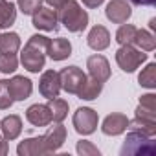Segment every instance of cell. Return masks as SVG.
Segmentation results:
<instances>
[{"instance_id":"obj_1","label":"cell","mask_w":156,"mask_h":156,"mask_svg":"<svg viewBox=\"0 0 156 156\" xmlns=\"http://www.w3.org/2000/svg\"><path fill=\"white\" fill-rule=\"evenodd\" d=\"M48 42H50V39L44 37V35H31L28 39V42H26V46L20 53V62L28 72L39 73L44 68Z\"/></svg>"},{"instance_id":"obj_2","label":"cell","mask_w":156,"mask_h":156,"mask_svg":"<svg viewBox=\"0 0 156 156\" xmlns=\"http://www.w3.org/2000/svg\"><path fill=\"white\" fill-rule=\"evenodd\" d=\"M57 17H59V22L72 33H79L88 26V13L75 0H66L57 9Z\"/></svg>"},{"instance_id":"obj_3","label":"cell","mask_w":156,"mask_h":156,"mask_svg":"<svg viewBox=\"0 0 156 156\" xmlns=\"http://www.w3.org/2000/svg\"><path fill=\"white\" fill-rule=\"evenodd\" d=\"M154 156L156 154V143L151 136H143L140 132L130 130L123 141L121 147V156Z\"/></svg>"},{"instance_id":"obj_4","label":"cell","mask_w":156,"mask_h":156,"mask_svg":"<svg viewBox=\"0 0 156 156\" xmlns=\"http://www.w3.org/2000/svg\"><path fill=\"white\" fill-rule=\"evenodd\" d=\"M145 61H147V53L141 51V50H138V48H134L132 44H123L116 51V62L127 73L136 72Z\"/></svg>"},{"instance_id":"obj_5","label":"cell","mask_w":156,"mask_h":156,"mask_svg":"<svg viewBox=\"0 0 156 156\" xmlns=\"http://www.w3.org/2000/svg\"><path fill=\"white\" fill-rule=\"evenodd\" d=\"M73 129L77 134L81 136H88L92 132H96L98 129V123H99V116L94 108H88V107H81L73 112Z\"/></svg>"},{"instance_id":"obj_6","label":"cell","mask_w":156,"mask_h":156,"mask_svg":"<svg viewBox=\"0 0 156 156\" xmlns=\"http://www.w3.org/2000/svg\"><path fill=\"white\" fill-rule=\"evenodd\" d=\"M59 79H61V90L68 94H77L87 79V73L79 66H66L59 72Z\"/></svg>"},{"instance_id":"obj_7","label":"cell","mask_w":156,"mask_h":156,"mask_svg":"<svg viewBox=\"0 0 156 156\" xmlns=\"http://www.w3.org/2000/svg\"><path fill=\"white\" fill-rule=\"evenodd\" d=\"M0 83L6 87V90H8V94L11 96L13 101H24L33 92V83L24 75H15L11 79H4Z\"/></svg>"},{"instance_id":"obj_8","label":"cell","mask_w":156,"mask_h":156,"mask_svg":"<svg viewBox=\"0 0 156 156\" xmlns=\"http://www.w3.org/2000/svg\"><path fill=\"white\" fill-rule=\"evenodd\" d=\"M33 26L37 30L42 31H57L59 30V17H57V9H50V8H39L33 13Z\"/></svg>"},{"instance_id":"obj_9","label":"cell","mask_w":156,"mask_h":156,"mask_svg":"<svg viewBox=\"0 0 156 156\" xmlns=\"http://www.w3.org/2000/svg\"><path fill=\"white\" fill-rule=\"evenodd\" d=\"M39 92H41L42 98H46V99L59 98V92H61L59 72H55V70H46V72L41 75V79H39Z\"/></svg>"},{"instance_id":"obj_10","label":"cell","mask_w":156,"mask_h":156,"mask_svg":"<svg viewBox=\"0 0 156 156\" xmlns=\"http://www.w3.org/2000/svg\"><path fill=\"white\" fill-rule=\"evenodd\" d=\"M105 15L114 24H125L130 19V15H132L130 2H127V0H110V2L107 4Z\"/></svg>"},{"instance_id":"obj_11","label":"cell","mask_w":156,"mask_h":156,"mask_svg":"<svg viewBox=\"0 0 156 156\" xmlns=\"http://www.w3.org/2000/svg\"><path fill=\"white\" fill-rule=\"evenodd\" d=\"M87 68H88V73L90 77H94V79L105 83L108 81V77H110V64L107 61V57L96 53V55H90L87 59Z\"/></svg>"},{"instance_id":"obj_12","label":"cell","mask_w":156,"mask_h":156,"mask_svg":"<svg viewBox=\"0 0 156 156\" xmlns=\"http://www.w3.org/2000/svg\"><path fill=\"white\" fill-rule=\"evenodd\" d=\"M44 140V147H46V154L55 152L62 147V143L66 141V129L62 123H55L53 127H50L46 130V134L42 136Z\"/></svg>"},{"instance_id":"obj_13","label":"cell","mask_w":156,"mask_h":156,"mask_svg":"<svg viewBox=\"0 0 156 156\" xmlns=\"http://www.w3.org/2000/svg\"><path fill=\"white\" fill-rule=\"evenodd\" d=\"M127 125H129V118L125 114H119V112H112L108 114L105 119H103V125H101V130L103 134L107 136H119L127 130Z\"/></svg>"},{"instance_id":"obj_14","label":"cell","mask_w":156,"mask_h":156,"mask_svg":"<svg viewBox=\"0 0 156 156\" xmlns=\"http://www.w3.org/2000/svg\"><path fill=\"white\" fill-rule=\"evenodd\" d=\"M26 119L33 125V127H48L51 123V112L48 105L42 103H35L26 110Z\"/></svg>"},{"instance_id":"obj_15","label":"cell","mask_w":156,"mask_h":156,"mask_svg":"<svg viewBox=\"0 0 156 156\" xmlns=\"http://www.w3.org/2000/svg\"><path fill=\"white\" fill-rule=\"evenodd\" d=\"M87 42H88V46H90L92 50L103 51V50L108 48V44H110V33H108V30H107L105 26L98 24V26H94V28L88 31Z\"/></svg>"},{"instance_id":"obj_16","label":"cell","mask_w":156,"mask_h":156,"mask_svg":"<svg viewBox=\"0 0 156 156\" xmlns=\"http://www.w3.org/2000/svg\"><path fill=\"white\" fill-rule=\"evenodd\" d=\"M46 53H48L50 59H53V61H64V59H68V57L72 55V44H70L68 39H62V37L50 39Z\"/></svg>"},{"instance_id":"obj_17","label":"cell","mask_w":156,"mask_h":156,"mask_svg":"<svg viewBox=\"0 0 156 156\" xmlns=\"http://www.w3.org/2000/svg\"><path fill=\"white\" fill-rule=\"evenodd\" d=\"M0 132H2V136L8 141L17 140L20 136V132H22V119H20V116H17V114L6 116L2 121H0Z\"/></svg>"},{"instance_id":"obj_18","label":"cell","mask_w":156,"mask_h":156,"mask_svg":"<svg viewBox=\"0 0 156 156\" xmlns=\"http://www.w3.org/2000/svg\"><path fill=\"white\" fill-rule=\"evenodd\" d=\"M17 154H19V156H37V154H46V147H44V140H42V136L28 138V140L20 141L19 147H17Z\"/></svg>"},{"instance_id":"obj_19","label":"cell","mask_w":156,"mask_h":156,"mask_svg":"<svg viewBox=\"0 0 156 156\" xmlns=\"http://www.w3.org/2000/svg\"><path fill=\"white\" fill-rule=\"evenodd\" d=\"M101 92H103V83L94 79V77H87L83 87L75 96H79V99H85V101H92V99H98Z\"/></svg>"},{"instance_id":"obj_20","label":"cell","mask_w":156,"mask_h":156,"mask_svg":"<svg viewBox=\"0 0 156 156\" xmlns=\"http://www.w3.org/2000/svg\"><path fill=\"white\" fill-rule=\"evenodd\" d=\"M136 116L145 118V119H156V96L154 94H143L140 98Z\"/></svg>"},{"instance_id":"obj_21","label":"cell","mask_w":156,"mask_h":156,"mask_svg":"<svg viewBox=\"0 0 156 156\" xmlns=\"http://www.w3.org/2000/svg\"><path fill=\"white\" fill-rule=\"evenodd\" d=\"M127 129L129 130H134V132H140L143 136L154 138V134H156V119H145V118L134 116V119H129Z\"/></svg>"},{"instance_id":"obj_22","label":"cell","mask_w":156,"mask_h":156,"mask_svg":"<svg viewBox=\"0 0 156 156\" xmlns=\"http://www.w3.org/2000/svg\"><path fill=\"white\" fill-rule=\"evenodd\" d=\"M17 20V8L11 0H0V28H11Z\"/></svg>"},{"instance_id":"obj_23","label":"cell","mask_w":156,"mask_h":156,"mask_svg":"<svg viewBox=\"0 0 156 156\" xmlns=\"http://www.w3.org/2000/svg\"><path fill=\"white\" fill-rule=\"evenodd\" d=\"M20 48V37L15 31L0 33V53H17Z\"/></svg>"},{"instance_id":"obj_24","label":"cell","mask_w":156,"mask_h":156,"mask_svg":"<svg viewBox=\"0 0 156 156\" xmlns=\"http://www.w3.org/2000/svg\"><path fill=\"white\" fill-rule=\"evenodd\" d=\"M48 107H50V112H51V121L55 123H62V119L68 116V103L61 98H53V99H48Z\"/></svg>"},{"instance_id":"obj_25","label":"cell","mask_w":156,"mask_h":156,"mask_svg":"<svg viewBox=\"0 0 156 156\" xmlns=\"http://www.w3.org/2000/svg\"><path fill=\"white\" fill-rule=\"evenodd\" d=\"M132 44H136L138 50H141V51H152V50L156 48V39H154V35H152L151 31H147V30H138Z\"/></svg>"},{"instance_id":"obj_26","label":"cell","mask_w":156,"mask_h":156,"mask_svg":"<svg viewBox=\"0 0 156 156\" xmlns=\"http://www.w3.org/2000/svg\"><path fill=\"white\" fill-rule=\"evenodd\" d=\"M138 83L145 88L156 87V62H149L138 75Z\"/></svg>"},{"instance_id":"obj_27","label":"cell","mask_w":156,"mask_h":156,"mask_svg":"<svg viewBox=\"0 0 156 156\" xmlns=\"http://www.w3.org/2000/svg\"><path fill=\"white\" fill-rule=\"evenodd\" d=\"M136 31H138L136 26H132V24H121L119 30L116 31V41L119 42V46L132 44L134 42V37H136Z\"/></svg>"},{"instance_id":"obj_28","label":"cell","mask_w":156,"mask_h":156,"mask_svg":"<svg viewBox=\"0 0 156 156\" xmlns=\"http://www.w3.org/2000/svg\"><path fill=\"white\" fill-rule=\"evenodd\" d=\"M19 66V59L15 53H0V72L2 73H13Z\"/></svg>"},{"instance_id":"obj_29","label":"cell","mask_w":156,"mask_h":156,"mask_svg":"<svg viewBox=\"0 0 156 156\" xmlns=\"http://www.w3.org/2000/svg\"><path fill=\"white\" fill-rule=\"evenodd\" d=\"M17 4L24 15H33L42 6V0H17Z\"/></svg>"},{"instance_id":"obj_30","label":"cell","mask_w":156,"mask_h":156,"mask_svg":"<svg viewBox=\"0 0 156 156\" xmlns=\"http://www.w3.org/2000/svg\"><path fill=\"white\" fill-rule=\"evenodd\" d=\"M75 149H77V152H79L81 156H99V149L94 143L87 141V140L77 141V147Z\"/></svg>"},{"instance_id":"obj_31","label":"cell","mask_w":156,"mask_h":156,"mask_svg":"<svg viewBox=\"0 0 156 156\" xmlns=\"http://www.w3.org/2000/svg\"><path fill=\"white\" fill-rule=\"evenodd\" d=\"M15 101L11 99V96L8 94V90H6V87L0 83V110H6V108H9L11 105H13Z\"/></svg>"},{"instance_id":"obj_32","label":"cell","mask_w":156,"mask_h":156,"mask_svg":"<svg viewBox=\"0 0 156 156\" xmlns=\"http://www.w3.org/2000/svg\"><path fill=\"white\" fill-rule=\"evenodd\" d=\"M103 2H105V0H83V4H85L87 8H90V9H94V8H99Z\"/></svg>"},{"instance_id":"obj_33","label":"cell","mask_w":156,"mask_h":156,"mask_svg":"<svg viewBox=\"0 0 156 156\" xmlns=\"http://www.w3.org/2000/svg\"><path fill=\"white\" fill-rule=\"evenodd\" d=\"M8 151H9V147H8V140H6L4 136H0V156L8 154Z\"/></svg>"},{"instance_id":"obj_34","label":"cell","mask_w":156,"mask_h":156,"mask_svg":"<svg viewBox=\"0 0 156 156\" xmlns=\"http://www.w3.org/2000/svg\"><path fill=\"white\" fill-rule=\"evenodd\" d=\"M129 2L134 6H154L156 0H129Z\"/></svg>"},{"instance_id":"obj_35","label":"cell","mask_w":156,"mask_h":156,"mask_svg":"<svg viewBox=\"0 0 156 156\" xmlns=\"http://www.w3.org/2000/svg\"><path fill=\"white\" fill-rule=\"evenodd\" d=\"M64 2H66V0H46V4H48L50 8H53V9H59Z\"/></svg>"},{"instance_id":"obj_36","label":"cell","mask_w":156,"mask_h":156,"mask_svg":"<svg viewBox=\"0 0 156 156\" xmlns=\"http://www.w3.org/2000/svg\"><path fill=\"white\" fill-rule=\"evenodd\" d=\"M149 26H151V30H156V19H151Z\"/></svg>"}]
</instances>
